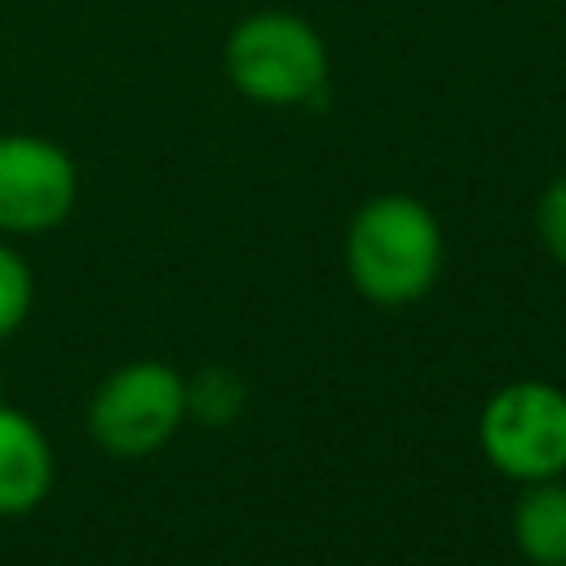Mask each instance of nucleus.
<instances>
[{"instance_id":"obj_1","label":"nucleus","mask_w":566,"mask_h":566,"mask_svg":"<svg viewBox=\"0 0 566 566\" xmlns=\"http://www.w3.org/2000/svg\"><path fill=\"white\" fill-rule=\"evenodd\" d=\"M349 283L376 305L420 301L442 270V226L411 195L367 199L345 234Z\"/></svg>"},{"instance_id":"obj_2","label":"nucleus","mask_w":566,"mask_h":566,"mask_svg":"<svg viewBox=\"0 0 566 566\" xmlns=\"http://www.w3.org/2000/svg\"><path fill=\"white\" fill-rule=\"evenodd\" d=\"M226 75L248 102L305 106L327 84V44L301 13L261 9L226 35Z\"/></svg>"},{"instance_id":"obj_3","label":"nucleus","mask_w":566,"mask_h":566,"mask_svg":"<svg viewBox=\"0 0 566 566\" xmlns=\"http://www.w3.org/2000/svg\"><path fill=\"white\" fill-rule=\"evenodd\" d=\"M186 420V376L142 358L111 371L88 398V433L115 460H142L172 442Z\"/></svg>"},{"instance_id":"obj_4","label":"nucleus","mask_w":566,"mask_h":566,"mask_svg":"<svg viewBox=\"0 0 566 566\" xmlns=\"http://www.w3.org/2000/svg\"><path fill=\"white\" fill-rule=\"evenodd\" d=\"M486 460L513 482H548L566 473V389L548 380H513L495 389L478 420Z\"/></svg>"},{"instance_id":"obj_5","label":"nucleus","mask_w":566,"mask_h":566,"mask_svg":"<svg viewBox=\"0 0 566 566\" xmlns=\"http://www.w3.org/2000/svg\"><path fill=\"white\" fill-rule=\"evenodd\" d=\"M80 177L71 155L35 133L0 137V234H44L75 208Z\"/></svg>"},{"instance_id":"obj_6","label":"nucleus","mask_w":566,"mask_h":566,"mask_svg":"<svg viewBox=\"0 0 566 566\" xmlns=\"http://www.w3.org/2000/svg\"><path fill=\"white\" fill-rule=\"evenodd\" d=\"M53 442L44 429L18 411L0 407V517H22L53 491Z\"/></svg>"},{"instance_id":"obj_7","label":"nucleus","mask_w":566,"mask_h":566,"mask_svg":"<svg viewBox=\"0 0 566 566\" xmlns=\"http://www.w3.org/2000/svg\"><path fill=\"white\" fill-rule=\"evenodd\" d=\"M513 539L531 566H566V486L526 482L513 504Z\"/></svg>"},{"instance_id":"obj_8","label":"nucleus","mask_w":566,"mask_h":566,"mask_svg":"<svg viewBox=\"0 0 566 566\" xmlns=\"http://www.w3.org/2000/svg\"><path fill=\"white\" fill-rule=\"evenodd\" d=\"M243 402H248V385L230 367H203L186 380V416H195L208 429H221V424L239 420Z\"/></svg>"},{"instance_id":"obj_9","label":"nucleus","mask_w":566,"mask_h":566,"mask_svg":"<svg viewBox=\"0 0 566 566\" xmlns=\"http://www.w3.org/2000/svg\"><path fill=\"white\" fill-rule=\"evenodd\" d=\"M31 296H35V279H31L27 256L18 248L0 243V340L27 323Z\"/></svg>"},{"instance_id":"obj_10","label":"nucleus","mask_w":566,"mask_h":566,"mask_svg":"<svg viewBox=\"0 0 566 566\" xmlns=\"http://www.w3.org/2000/svg\"><path fill=\"white\" fill-rule=\"evenodd\" d=\"M535 230H539V243L548 248V256L557 265H566V177H557L539 203H535Z\"/></svg>"}]
</instances>
